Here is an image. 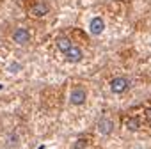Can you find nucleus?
Listing matches in <instances>:
<instances>
[{
  "mask_svg": "<svg viewBox=\"0 0 151 149\" xmlns=\"http://www.w3.org/2000/svg\"><path fill=\"white\" fill-rule=\"evenodd\" d=\"M126 89H128V80L124 77H117L110 82V91L114 94H123Z\"/></svg>",
  "mask_w": 151,
  "mask_h": 149,
  "instance_id": "f257e3e1",
  "label": "nucleus"
},
{
  "mask_svg": "<svg viewBox=\"0 0 151 149\" xmlns=\"http://www.w3.org/2000/svg\"><path fill=\"white\" fill-rule=\"evenodd\" d=\"M86 98H87V92H86L82 87H77V89H73V91H71L69 101H71V105H84Z\"/></svg>",
  "mask_w": 151,
  "mask_h": 149,
  "instance_id": "f03ea898",
  "label": "nucleus"
},
{
  "mask_svg": "<svg viewBox=\"0 0 151 149\" xmlns=\"http://www.w3.org/2000/svg\"><path fill=\"white\" fill-rule=\"evenodd\" d=\"M29 39H30V32H29L27 29H16V30L13 32V41H14L16 44H27Z\"/></svg>",
  "mask_w": 151,
  "mask_h": 149,
  "instance_id": "7ed1b4c3",
  "label": "nucleus"
},
{
  "mask_svg": "<svg viewBox=\"0 0 151 149\" xmlns=\"http://www.w3.org/2000/svg\"><path fill=\"white\" fill-rule=\"evenodd\" d=\"M89 30H91V34L100 36V34L105 30V21H103V18H101V16L93 18V20H91V23H89Z\"/></svg>",
  "mask_w": 151,
  "mask_h": 149,
  "instance_id": "20e7f679",
  "label": "nucleus"
},
{
  "mask_svg": "<svg viewBox=\"0 0 151 149\" xmlns=\"http://www.w3.org/2000/svg\"><path fill=\"white\" fill-rule=\"evenodd\" d=\"M64 55H66V59H68L69 62H80V60L84 59V52H82L78 46H71Z\"/></svg>",
  "mask_w": 151,
  "mask_h": 149,
  "instance_id": "39448f33",
  "label": "nucleus"
},
{
  "mask_svg": "<svg viewBox=\"0 0 151 149\" xmlns=\"http://www.w3.org/2000/svg\"><path fill=\"white\" fill-rule=\"evenodd\" d=\"M112 130H114V122H112L109 117H101V119L98 121V131H100L101 135H110Z\"/></svg>",
  "mask_w": 151,
  "mask_h": 149,
  "instance_id": "423d86ee",
  "label": "nucleus"
},
{
  "mask_svg": "<svg viewBox=\"0 0 151 149\" xmlns=\"http://www.w3.org/2000/svg\"><path fill=\"white\" fill-rule=\"evenodd\" d=\"M48 13V6L45 4V2H37L36 6H34V9H32V14L34 16H45Z\"/></svg>",
  "mask_w": 151,
  "mask_h": 149,
  "instance_id": "0eeeda50",
  "label": "nucleus"
},
{
  "mask_svg": "<svg viewBox=\"0 0 151 149\" xmlns=\"http://www.w3.org/2000/svg\"><path fill=\"white\" fill-rule=\"evenodd\" d=\"M57 46H59V50H60L62 53H66V52H68L73 44H71V41H69L68 37H60V39L57 41Z\"/></svg>",
  "mask_w": 151,
  "mask_h": 149,
  "instance_id": "6e6552de",
  "label": "nucleus"
},
{
  "mask_svg": "<svg viewBox=\"0 0 151 149\" xmlns=\"http://www.w3.org/2000/svg\"><path fill=\"white\" fill-rule=\"evenodd\" d=\"M126 126H128V130H130V131H137V130L140 128V122H139V119H128Z\"/></svg>",
  "mask_w": 151,
  "mask_h": 149,
  "instance_id": "1a4fd4ad",
  "label": "nucleus"
},
{
  "mask_svg": "<svg viewBox=\"0 0 151 149\" xmlns=\"http://www.w3.org/2000/svg\"><path fill=\"white\" fill-rule=\"evenodd\" d=\"M18 142H20V138H18V135L16 133H9V137H7V145H18Z\"/></svg>",
  "mask_w": 151,
  "mask_h": 149,
  "instance_id": "9d476101",
  "label": "nucleus"
},
{
  "mask_svg": "<svg viewBox=\"0 0 151 149\" xmlns=\"http://www.w3.org/2000/svg\"><path fill=\"white\" fill-rule=\"evenodd\" d=\"M73 149H87V140L86 138H78L73 144Z\"/></svg>",
  "mask_w": 151,
  "mask_h": 149,
  "instance_id": "9b49d317",
  "label": "nucleus"
},
{
  "mask_svg": "<svg viewBox=\"0 0 151 149\" xmlns=\"http://www.w3.org/2000/svg\"><path fill=\"white\" fill-rule=\"evenodd\" d=\"M20 69H22V66H20L18 62H14V64H11V67H9V71H13V73H14V71H20Z\"/></svg>",
  "mask_w": 151,
  "mask_h": 149,
  "instance_id": "f8f14e48",
  "label": "nucleus"
}]
</instances>
